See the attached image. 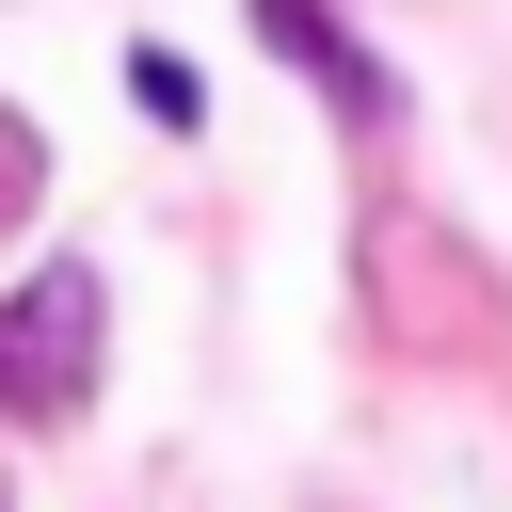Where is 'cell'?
Here are the masks:
<instances>
[{"label":"cell","mask_w":512,"mask_h":512,"mask_svg":"<svg viewBox=\"0 0 512 512\" xmlns=\"http://www.w3.org/2000/svg\"><path fill=\"white\" fill-rule=\"evenodd\" d=\"M96 400V272L48 256L32 288H0V416L16 432H64Z\"/></svg>","instance_id":"1"},{"label":"cell","mask_w":512,"mask_h":512,"mask_svg":"<svg viewBox=\"0 0 512 512\" xmlns=\"http://www.w3.org/2000/svg\"><path fill=\"white\" fill-rule=\"evenodd\" d=\"M256 32H272L288 64H320V80H336V96L368 112V128H400V80H384V64H352V32H336V0H256Z\"/></svg>","instance_id":"2"},{"label":"cell","mask_w":512,"mask_h":512,"mask_svg":"<svg viewBox=\"0 0 512 512\" xmlns=\"http://www.w3.org/2000/svg\"><path fill=\"white\" fill-rule=\"evenodd\" d=\"M128 96H144V112H160V128H208V80H192V64H176V48H128Z\"/></svg>","instance_id":"3"},{"label":"cell","mask_w":512,"mask_h":512,"mask_svg":"<svg viewBox=\"0 0 512 512\" xmlns=\"http://www.w3.org/2000/svg\"><path fill=\"white\" fill-rule=\"evenodd\" d=\"M32 192H48V128H32V112H16V96H0V224H16V208H32Z\"/></svg>","instance_id":"4"}]
</instances>
